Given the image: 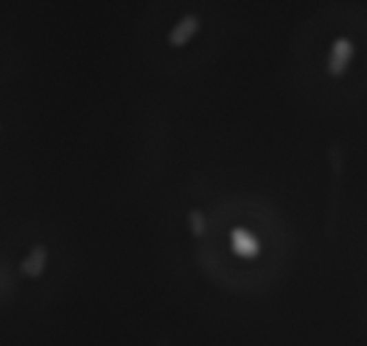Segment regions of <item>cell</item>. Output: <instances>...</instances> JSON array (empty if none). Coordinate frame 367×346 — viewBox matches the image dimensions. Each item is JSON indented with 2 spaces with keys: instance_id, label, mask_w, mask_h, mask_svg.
I'll use <instances>...</instances> for the list:
<instances>
[{
  "instance_id": "1",
  "label": "cell",
  "mask_w": 367,
  "mask_h": 346,
  "mask_svg": "<svg viewBox=\"0 0 367 346\" xmlns=\"http://www.w3.org/2000/svg\"><path fill=\"white\" fill-rule=\"evenodd\" d=\"M355 56V45L353 41L348 38H337L331 45L330 56H328V74L331 77L344 76L348 70L349 63L353 61Z\"/></svg>"
},
{
  "instance_id": "2",
  "label": "cell",
  "mask_w": 367,
  "mask_h": 346,
  "mask_svg": "<svg viewBox=\"0 0 367 346\" xmlns=\"http://www.w3.org/2000/svg\"><path fill=\"white\" fill-rule=\"evenodd\" d=\"M201 28V22L196 14H185L183 19L179 20L174 26V29L169 34V43L174 47L187 45L188 41L196 37V32Z\"/></svg>"
},
{
  "instance_id": "3",
  "label": "cell",
  "mask_w": 367,
  "mask_h": 346,
  "mask_svg": "<svg viewBox=\"0 0 367 346\" xmlns=\"http://www.w3.org/2000/svg\"><path fill=\"white\" fill-rule=\"evenodd\" d=\"M231 247L242 258H255L260 253V241L247 230L237 228L231 234Z\"/></svg>"
},
{
  "instance_id": "4",
  "label": "cell",
  "mask_w": 367,
  "mask_h": 346,
  "mask_svg": "<svg viewBox=\"0 0 367 346\" xmlns=\"http://www.w3.org/2000/svg\"><path fill=\"white\" fill-rule=\"evenodd\" d=\"M45 261H47V253H45L43 246L32 247V252L29 253L25 261L22 262V271L29 276H38L41 274L45 267Z\"/></svg>"
}]
</instances>
